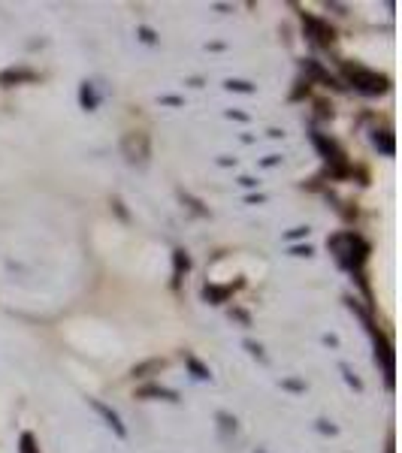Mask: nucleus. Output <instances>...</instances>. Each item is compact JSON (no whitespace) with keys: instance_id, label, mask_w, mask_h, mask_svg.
Listing matches in <instances>:
<instances>
[{"instance_id":"f257e3e1","label":"nucleus","mask_w":402,"mask_h":453,"mask_svg":"<svg viewBox=\"0 0 402 453\" xmlns=\"http://www.w3.org/2000/svg\"><path fill=\"white\" fill-rule=\"evenodd\" d=\"M327 248H330L336 257H339V263L345 269H357L363 260H366V254H369V245L360 239V236H354V233H339V236H333L330 242H327Z\"/></svg>"},{"instance_id":"f03ea898","label":"nucleus","mask_w":402,"mask_h":453,"mask_svg":"<svg viewBox=\"0 0 402 453\" xmlns=\"http://www.w3.org/2000/svg\"><path fill=\"white\" fill-rule=\"evenodd\" d=\"M345 76H348V82L357 91H363V94H385V91L390 88L387 76H378V72H372L366 67H357V63H345Z\"/></svg>"},{"instance_id":"7ed1b4c3","label":"nucleus","mask_w":402,"mask_h":453,"mask_svg":"<svg viewBox=\"0 0 402 453\" xmlns=\"http://www.w3.org/2000/svg\"><path fill=\"white\" fill-rule=\"evenodd\" d=\"M312 142H315V148L324 154V160L327 163H333V169L339 172V176H345V172H348V167H345V154H342V148L339 145H336L333 139H327L324 133H312Z\"/></svg>"},{"instance_id":"20e7f679","label":"nucleus","mask_w":402,"mask_h":453,"mask_svg":"<svg viewBox=\"0 0 402 453\" xmlns=\"http://www.w3.org/2000/svg\"><path fill=\"white\" fill-rule=\"evenodd\" d=\"M121 148H124V158L131 163H145L149 160V136L145 133H127Z\"/></svg>"},{"instance_id":"39448f33","label":"nucleus","mask_w":402,"mask_h":453,"mask_svg":"<svg viewBox=\"0 0 402 453\" xmlns=\"http://www.w3.org/2000/svg\"><path fill=\"white\" fill-rule=\"evenodd\" d=\"M88 405L94 408V411H97L100 417H103V420H106V426H109V429H112V432L118 435V438H124V435H127V429H124L121 417H118V414L112 411V408H109V405H103V402H100V399H88Z\"/></svg>"},{"instance_id":"423d86ee","label":"nucleus","mask_w":402,"mask_h":453,"mask_svg":"<svg viewBox=\"0 0 402 453\" xmlns=\"http://www.w3.org/2000/svg\"><path fill=\"white\" fill-rule=\"evenodd\" d=\"M303 24L308 27V31H312V36L318 43H324V45H330L333 40H336V33H333V27L330 24H324L321 18H315V15H306L303 13Z\"/></svg>"},{"instance_id":"0eeeda50","label":"nucleus","mask_w":402,"mask_h":453,"mask_svg":"<svg viewBox=\"0 0 402 453\" xmlns=\"http://www.w3.org/2000/svg\"><path fill=\"white\" fill-rule=\"evenodd\" d=\"M372 142H375V148H378L381 154H394V151H396L394 136H390L387 130H375V133H372Z\"/></svg>"},{"instance_id":"6e6552de","label":"nucleus","mask_w":402,"mask_h":453,"mask_svg":"<svg viewBox=\"0 0 402 453\" xmlns=\"http://www.w3.org/2000/svg\"><path fill=\"white\" fill-rule=\"evenodd\" d=\"M22 79H36L31 70H6V72H0V85H9V82H22Z\"/></svg>"},{"instance_id":"1a4fd4ad","label":"nucleus","mask_w":402,"mask_h":453,"mask_svg":"<svg viewBox=\"0 0 402 453\" xmlns=\"http://www.w3.org/2000/svg\"><path fill=\"white\" fill-rule=\"evenodd\" d=\"M303 67H306V72H308V76H315L318 82H324V85H336V82H333V76H327V72H324L321 67H318L315 61H306Z\"/></svg>"},{"instance_id":"9d476101","label":"nucleus","mask_w":402,"mask_h":453,"mask_svg":"<svg viewBox=\"0 0 402 453\" xmlns=\"http://www.w3.org/2000/svg\"><path fill=\"white\" fill-rule=\"evenodd\" d=\"M79 100H82V106H85V109H94L97 106V94H94V88H91V82H85V85H82Z\"/></svg>"},{"instance_id":"9b49d317","label":"nucleus","mask_w":402,"mask_h":453,"mask_svg":"<svg viewBox=\"0 0 402 453\" xmlns=\"http://www.w3.org/2000/svg\"><path fill=\"white\" fill-rule=\"evenodd\" d=\"M230 290H233V287H206V290H203V296H206V299H212V302H224Z\"/></svg>"},{"instance_id":"f8f14e48","label":"nucleus","mask_w":402,"mask_h":453,"mask_svg":"<svg viewBox=\"0 0 402 453\" xmlns=\"http://www.w3.org/2000/svg\"><path fill=\"white\" fill-rule=\"evenodd\" d=\"M18 453H40V447H36V438L31 432L22 435V447H18Z\"/></svg>"},{"instance_id":"ddd939ff","label":"nucleus","mask_w":402,"mask_h":453,"mask_svg":"<svg viewBox=\"0 0 402 453\" xmlns=\"http://www.w3.org/2000/svg\"><path fill=\"white\" fill-rule=\"evenodd\" d=\"M142 396H163V399H172V402H176V393H172V390H163V387H145L142 390Z\"/></svg>"},{"instance_id":"4468645a","label":"nucleus","mask_w":402,"mask_h":453,"mask_svg":"<svg viewBox=\"0 0 402 453\" xmlns=\"http://www.w3.org/2000/svg\"><path fill=\"white\" fill-rule=\"evenodd\" d=\"M188 360V366L191 369H194V378H200V381H206V378H212V375H209V369H203V366H200V362L194 360V357H185Z\"/></svg>"},{"instance_id":"2eb2a0df","label":"nucleus","mask_w":402,"mask_h":453,"mask_svg":"<svg viewBox=\"0 0 402 453\" xmlns=\"http://www.w3.org/2000/svg\"><path fill=\"white\" fill-rule=\"evenodd\" d=\"M227 88H230V91H242V94H251V85H248V82H239V79H230V82H227Z\"/></svg>"},{"instance_id":"dca6fc26","label":"nucleus","mask_w":402,"mask_h":453,"mask_svg":"<svg viewBox=\"0 0 402 453\" xmlns=\"http://www.w3.org/2000/svg\"><path fill=\"white\" fill-rule=\"evenodd\" d=\"M140 33H142V40H145V43H154V33L149 31V27H142V31H140Z\"/></svg>"},{"instance_id":"f3484780","label":"nucleus","mask_w":402,"mask_h":453,"mask_svg":"<svg viewBox=\"0 0 402 453\" xmlns=\"http://www.w3.org/2000/svg\"><path fill=\"white\" fill-rule=\"evenodd\" d=\"M294 254H297V257H308V254H312V248H308V245H306V248H294Z\"/></svg>"},{"instance_id":"a211bd4d","label":"nucleus","mask_w":402,"mask_h":453,"mask_svg":"<svg viewBox=\"0 0 402 453\" xmlns=\"http://www.w3.org/2000/svg\"><path fill=\"white\" fill-rule=\"evenodd\" d=\"M239 185H242V187H254V185H258V181H254V178H248V176H245V178H239Z\"/></svg>"}]
</instances>
